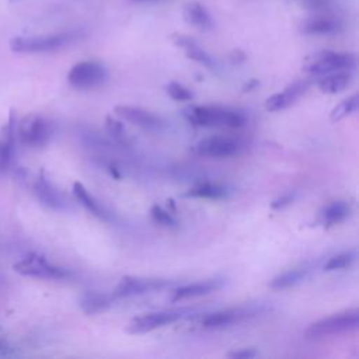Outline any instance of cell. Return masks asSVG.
I'll use <instances>...</instances> for the list:
<instances>
[{
    "instance_id": "cell-1",
    "label": "cell",
    "mask_w": 359,
    "mask_h": 359,
    "mask_svg": "<svg viewBox=\"0 0 359 359\" xmlns=\"http://www.w3.org/2000/svg\"><path fill=\"white\" fill-rule=\"evenodd\" d=\"M188 123L203 128H240L245 123V115L233 108L219 105H191L182 111Z\"/></svg>"
},
{
    "instance_id": "cell-2",
    "label": "cell",
    "mask_w": 359,
    "mask_h": 359,
    "mask_svg": "<svg viewBox=\"0 0 359 359\" xmlns=\"http://www.w3.org/2000/svg\"><path fill=\"white\" fill-rule=\"evenodd\" d=\"M80 34L77 32H57L48 35L14 36L10 41V49L15 53H45L62 49L74 42Z\"/></svg>"
},
{
    "instance_id": "cell-3",
    "label": "cell",
    "mask_w": 359,
    "mask_h": 359,
    "mask_svg": "<svg viewBox=\"0 0 359 359\" xmlns=\"http://www.w3.org/2000/svg\"><path fill=\"white\" fill-rule=\"evenodd\" d=\"M358 327H359V310L351 309L310 324L304 331V335L307 339H321L330 335L356 331Z\"/></svg>"
},
{
    "instance_id": "cell-4",
    "label": "cell",
    "mask_w": 359,
    "mask_h": 359,
    "mask_svg": "<svg viewBox=\"0 0 359 359\" xmlns=\"http://www.w3.org/2000/svg\"><path fill=\"white\" fill-rule=\"evenodd\" d=\"M15 135L28 147H43L52 136V125L38 114H28L15 123Z\"/></svg>"
},
{
    "instance_id": "cell-5",
    "label": "cell",
    "mask_w": 359,
    "mask_h": 359,
    "mask_svg": "<svg viewBox=\"0 0 359 359\" xmlns=\"http://www.w3.org/2000/svg\"><path fill=\"white\" fill-rule=\"evenodd\" d=\"M356 66V57L352 53L321 50L309 57L304 67L311 74H327L341 70H352Z\"/></svg>"
},
{
    "instance_id": "cell-6",
    "label": "cell",
    "mask_w": 359,
    "mask_h": 359,
    "mask_svg": "<svg viewBox=\"0 0 359 359\" xmlns=\"http://www.w3.org/2000/svg\"><path fill=\"white\" fill-rule=\"evenodd\" d=\"M13 268L15 272H18L24 276H31V278H38V279L60 280V279H66L70 276V272L67 269L48 262L46 258L39 254L27 255L25 258L15 262L13 265Z\"/></svg>"
},
{
    "instance_id": "cell-7",
    "label": "cell",
    "mask_w": 359,
    "mask_h": 359,
    "mask_svg": "<svg viewBox=\"0 0 359 359\" xmlns=\"http://www.w3.org/2000/svg\"><path fill=\"white\" fill-rule=\"evenodd\" d=\"M189 309H171V310H161L154 313H147L137 316L130 320L128 324V332L130 334H144L150 332L156 328H160L167 324H172L185 316H188Z\"/></svg>"
},
{
    "instance_id": "cell-8",
    "label": "cell",
    "mask_w": 359,
    "mask_h": 359,
    "mask_svg": "<svg viewBox=\"0 0 359 359\" xmlns=\"http://www.w3.org/2000/svg\"><path fill=\"white\" fill-rule=\"evenodd\" d=\"M107 76V70L101 63L79 62L70 69L67 74V81L74 88L91 90L104 84Z\"/></svg>"
},
{
    "instance_id": "cell-9",
    "label": "cell",
    "mask_w": 359,
    "mask_h": 359,
    "mask_svg": "<svg viewBox=\"0 0 359 359\" xmlns=\"http://www.w3.org/2000/svg\"><path fill=\"white\" fill-rule=\"evenodd\" d=\"M172 283L170 279L163 278H143V276H123L114 290L116 299L132 297L144 293L158 292L168 287Z\"/></svg>"
},
{
    "instance_id": "cell-10",
    "label": "cell",
    "mask_w": 359,
    "mask_h": 359,
    "mask_svg": "<svg viewBox=\"0 0 359 359\" xmlns=\"http://www.w3.org/2000/svg\"><path fill=\"white\" fill-rule=\"evenodd\" d=\"M241 143L236 139L226 137V136H210L206 139L199 140L194 146V151L203 157H231L241 151Z\"/></svg>"
},
{
    "instance_id": "cell-11",
    "label": "cell",
    "mask_w": 359,
    "mask_h": 359,
    "mask_svg": "<svg viewBox=\"0 0 359 359\" xmlns=\"http://www.w3.org/2000/svg\"><path fill=\"white\" fill-rule=\"evenodd\" d=\"M114 112L123 121H128L144 130H160L165 126V122L163 121V118L140 107L116 105Z\"/></svg>"
},
{
    "instance_id": "cell-12",
    "label": "cell",
    "mask_w": 359,
    "mask_h": 359,
    "mask_svg": "<svg viewBox=\"0 0 359 359\" xmlns=\"http://www.w3.org/2000/svg\"><path fill=\"white\" fill-rule=\"evenodd\" d=\"M259 313V309L252 307V306H245V307H231V309H224L219 310L215 313L208 314L202 320V325L205 328H222V327H229L231 324L240 323L245 318L254 317L255 314Z\"/></svg>"
},
{
    "instance_id": "cell-13",
    "label": "cell",
    "mask_w": 359,
    "mask_h": 359,
    "mask_svg": "<svg viewBox=\"0 0 359 359\" xmlns=\"http://www.w3.org/2000/svg\"><path fill=\"white\" fill-rule=\"evenodd\" d=\"M223 285H224V279H205V280L195 282V283L181 285L171 292L170 300L172 303H175V302H181V300H187V299L205 296V294H209L212 292L222 289Z\"/></svg>"
},
{
    "instance_id": "cell-14",
    "label": "cell",
    "mask_w": 359,
    "mask_h": 359,
    "mask_svg": "<svg viewBox=\"0 0 359 359\" xmlns=\"http://www.w3.org/2000/svg\"><path fill=\"white\" fill-rule=\"evenodd\" d=\"M309 84L310 83L307 80H297V81L292 83L282 93H276V94L271 95L265 101V108L271 112H276V111H282V109L289 108L307 90Z\"/></svg>"
},
{
    "instance_id": "cell-15",
    "label": "cell",
    "mask_w": 359,
    "mask_h": 359,
    "mask_svg": "<svg viewBox=\"0 0 359 359\" xmlns=\"http://www.w3.org/2000/svg\"><path fill=\"white\" fill-rule=\"evenodd\" d=\"M34 192L45 206L53 210H63L66 208V201L63 195L55 188V185L46 178L45 171L42 170L34 184Z\"/></svg>"
},
{
    "instance_id": "cell-16",
    "label": "cell",
    "mask_w": 359,
    "mask_h": 359,
    "mask_svg": "<svg viewBox=\"0 0 359 359\" xmlns=\"http://www.w3.org/2000/svg\"><path fill=\"white\" fill-rule=\"evenodd\" d=\"M15 118L14 112H10L7 123L0 130V170H6L13 158L14 144H15Z\"/></svg>"
},
{
    "instance_id": "cell-17",
    "label": "cell",
    "mask_w": 359,
    "mask_h": 359,
    "mask_svg": "<svg viewBox=\"0 0 359 359\" xmlns=\"http://www.w3.org/2000/svg\"><path fill=\"white\" fill-rule=\"evenodd\" d=\"M351 210H352V208L348 201L338 199V201L330 202L320 210L318 223L323 224L324 227L335 226V224L344 222L345 219H348V216L351 215Z\"/></svg>"
},
{
    "instance_id": "cell-18",
    "label": "cell",
    "mask_w": 359,
    "mask_h": 359,
    "mask_svg": "<svg viewBox=\"0 0 359 359\" xmlns=\"http://www.w3.org/2000/svg\"><path fill=\"white\" fill-rule=\"evenodd\" d=\"M116 297L111 293H102L97 290H87L80 297V309L84 314H97L105 311L114 304Z\"/></svg>"
},
{
    "instance_id": "cell-19",
    "label": "cell",
    "mask_w": 359,
    "mask_h": 359,
    "mask_svg": "<svg viewBox=\"0 0 359 359\" xmlns=\"http://www.w3.org/2000/svg\"><path fill=\"white\" fill-rule=\"evenodd\" d=\"M171 41L174 42V45H177L178 48H182L187 57L209 67V69H213V60L212 57L191 38V36H187L184 34H172L171 35Z\"/></svg>"
},
{
    "instance_id": "cell-20",
    "label": "cell",
    "mask_w": 359,
    "mask_h": 359,
    "mask_svg": "<svg viewBox=\"0 0 359 359\" xmlns=\"http://www.w3.org/2000/svg\"><path fill=\"white\" fill-rule=\"evenodd\" d=\"M73 195L74 198L94 216H97L101 220H111V215L102 208V205L86 189V187L81 182L73 184Z\"/></svg>"
},
{
    "instance_id": "cell-21",
    "label": "cell",
    "mask_w": 359,
    "mask_h": 359,
    "mask_svg": "<svg viewBox=\"0 0 359 359\" xmlns=\"http://www.w3.org/2000/svg\"><path fill=\"white\" fill-rule=\"evenodd\" d=\"M349 83H351L349 70H341V72L323 74V77L318 79L317 86L325 94H337L345 90L349 86Z\"/></svg>"
},
{
    "instance_id": "cell-22",
    "label": "cell",
    "mask_w": 359,
    "mask_h": 359,
    "mask_svg": "<svg viewBox=\"0 0 359 359\" xmlns=\"http://www.w3.org/2000/svg\"><path fill=\"white\" fill-rule=\"evenodd\" d=\"M310 271H311L310 266L303 265V266H297V268L289 269L286 272H282L269 282V287L275 289V290L292 287V286L300 283L302 280H304L307 278V275L310 273Z\"/></svg>"
},
{
    "instance_id": "cell-23",
    "label": "cell",
    "mask_w": 359,
    "mask_h": 359,
    "mask_svg": "<svg viewBox=\"0 0 359 359\" xmlns=\"http://www.w3.org/2000/svg\"><path fill=\"white\" fill-rule=\"evenodd\" d=\"M185 198H203V199H223L227 196V189L217 182H199L182 194Z\"/></svg>"
},
{
    "instance_id": "cell-24",
    "label": "cell",
    "mask_w": 359,
    "mask_h": 359,
    "mask_svg": "<svg viewBox=\"0 0 359 359\" xmlns=\"http://www.w3.org/2000/svg\"><path fill=\"white\" fill-rule=\"evenodd\" d=\"M182 15L188 24L199 29H209L213 25L208 10L199 3H188L182 10Z\"/></svg>"
},
{
    "instance_id": "cell-25",
    "label": "cell",
    "mask_w": 359,
    "mask_h": 359,
    "mask_svg": "<svg viewBox=\"0 0 359 359\" xmlns=\"http://www.w3.org/2000/svg\"><path fill=\"white\" fill-rule=\"evenodd\" d=\"M339 28L338 21L332 17L327 15H317L306 20L302 25V31L306 34H316V35H328L337 32Z\"/></svg>"
},
{
    "instance_id": "cell-26",
    "label": "cell",
    "mask_w": 359,
    "mask_h": 359,
    "mask_svg": "<svg viewBox=\"0 0 359 359\" xmlns=\"http://www.w3.org/2000/svg\"><path fill=\"white\" fill-rule=\"evenodd\" d=\"M359 107V95L358 94H352L351 97L345 98L342 102H339L330 115V119L332 122H338L341 119H344L345 116L351 115L352 112H355Z\"/></svg>"
},
{
    "instance_id": "cell-27",
    "label": "cell",
    "mask_w": 359,
    "mask_h": 359,
    "mask_svg": "<svg viewBox=\"0 0 359 359\" xmlns=\"http://www.w3.org/2000/svg\"><path fill=\"white\" fill-rule=\"evenodd\" d=\"M356 259V251L355 250H348L344 252H339L334 257H331L325 265H324V271H339V269H345L349 268Z\"/></svg>"
},
{
    "instance_id": "cell-28",
    "label": "cell",
    "mask_w": 359,
    "mask_h": 359,
    "mask_svg": "<svg viewBox=\"0 0 359 359\" xmlns=\"http://www.w3.org/2000/svg\"><path fill=\"white\" fill-rule=\"evenodd\" d=\"M105 130L116 143H119V144H128L129 143V139H128V135L125 132L123 123L121 121L115 119L111 115H108L105 118Z\"/></svg>"
},
{
    "instance_id": "cell-29",
    "label": "cell",
    "mask_w": 359,
    "mask_h": 359,
    "mask_svg": "<svg viewBox=\"0 0 359 359\" xmlns=\"http://www.w3.org/2000/svg\"><path fill=\"white\" fill-rule=\"evenodd\" d=\"M150 217L154 223L164 227H175L178 224L177 219L170 212L163 209L160 205H153L150 208Z\"/></svg>"
},
{
    "instance_id": "cell-30",
    "label": "cell",
    "mask_w": 359,
    "mask_h": 359,
    "mask_svg": "<svg viewBox=\"0 0 359 359\" xmlns=\"http://www.w3.org/2000/svg\"><path fill=\"white\" fill-rule=\"evenodd\" d=\"M165 91L167 94L175 100V101H189L194 98V94L189 88H187L185 86L177 83V81H171L165 86Z\"/></svg>"
},
{
    "instance_id": "cell-31",
    "label": "cell",
    "mask_w": 359,
    "mask_h": 359,
    "mask_svg": "<svg viewBox=\"0 0 359 359\" xmlns=\"http://www.w3.org/2000/svg\"><path fill=\"white\" fill-rule=\"evenodd\" d=\"M257 351L254 348H243V349H237V351H231L229 352L226 356L227 358H233V359H250L257 356Z\"/></svg>"
},
{
    "instance_id": "cell-32",
    "label": "cell",
    "mask_w": 359,
    "mask_h": 359,
    "mask_svg": "<svg viewBox=\"0 0 359 359\" xmlns=\"http://www.w3.org/2000/svg\"><path fill=\"white\" fill-rule=\"evenodd\" d=\"M293 198H294V194H292V192H286V194H283V195H280L279 198H276L272 203H271V208L272 209H282V208H285V206H287L292 201H293Z\"/></svg>"
},
{
    "instance_id": "cell-33",
    "label": "cell",
    "mask_w": 359,
    "mask_h": 359,
    "mask_svg": "<svg viewBox=\"0 0 359 359\" xmlns=\"http://www.w3.org/2000/svg\"><path fill=\"white\" fill-rule=\"evenodd\" d=\"M257 84H258V81H257V80H251L248 84H245V86H244V91H250V90H251V88H254Z\"/></svg>"
},
{
    "instance_id": "cell-34",
    "label": "cell",
    "mask_w": 359,
    "mask_h": 359,
    "mask_svg": "<svg viewBox=\"0 0 359 359\" xmlns=\"http://www.w3.org/2000/svg\"><path fill=\"white\" fill-rule=\"evenodd\" d=\"M18 1H21V0H10V3H18Z\"/></svg>"
},
{
    "instance_id": "cell-35",
    "label": "cell",
    "mask_w": 359,
    "mask_h": 359,
    "mask_svg": "<svg viewBox=\"0 0 359 359\" xmlns=\"http://www.w3.org/2000/svg\"><path fill=\"white\" fill-rule=\"evenodd\" d=\"M0 348H1V344H0Z\"/></svg>"
}]
</instances>
